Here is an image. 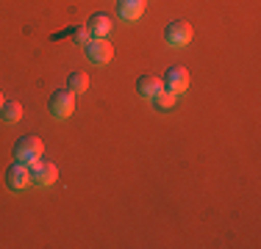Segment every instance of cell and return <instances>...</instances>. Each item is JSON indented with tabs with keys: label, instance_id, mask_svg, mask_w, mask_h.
<instances>
[{
	"label": "cell",
	"instance_id": "1",
	"mask_svg": "<svg viewBox=\"0 0 261 249\" xmlns=\"http://www.w3.org/2000/svg\"><path fill=\"white\" fill-rule=\"evenodd\" d=\"M45 155V144H42L39 136H22L14 144V161H22V164H34Z\"/></svg>",
	"mask_w": 261,
	"mask_h": 249
},
{
	"label": "cell",
	"instance_id": "2",
	"mask_svg": "<svg viewBox=\"0 0 261 249\" xmlns=\"http://www.w3.org/2000/svg\"><path fill=\"white\" fill-rule=\"evenodd\" d=\"M84 53H86V58H89L92 64L103 67V64H109V61L114 58V45H111L106 36H92V39L84 45Z\"/></svg>",
	"mask_w": 261,
	"mask_h": 249
},
{
	"label": "cell",
	"instance_id": "3",
	"mask_svg": "<svg viewBox=\"0 0 261 249\" xmlns=\"http://www.w3.org/2000/svg\"><path fill=\"white\" fill-rule=\"evenodd\" d=\"M47 108H50V114L56 119H67V116H72V111H75V95H72L70 89L53 91L50 100H47Z\"/></svg>",
	"mask_w": 261,
	"mask_h": 249
},
{
	"label": "cell",
	"instance_id": "4",
	"mask_svg": "<svg viewBox=\"0 0 261 249\" xmlns=\"http://www.w3.org/2000/svg\"><path fill=\"white\" fill-rule=\"evenodd\" d=\"M28 166H31V185L47 189V185H53L56 177H59V169H56L53 161L39 158V161H34V164H28Z\"/></svg>",
	"mask_w": 261,
	"mask_h": 249
},
{
	"label": "cell",
	"instance_id": "5",
	"mask_svg": "<svg viewBox=\"0 0 261 249\" xmlns=\"http://www.w3.org/2000/svg\"><path fill=\"white\" fill-rule=\"evenodd\" d=\"M164 39L170 47H186L192 42V25L184 22V20H172L164 28Z\"/></svg>",
	"mask_w": 261,
	"mask_h": 249
},
{
	"label": "cell",
	"instance_id": "6",
	"mask_svg": "<svg viewBox=\"0 0 261 249\" xmlns=\"http://www.w3.org/2000/svg\"><path fill=\"white\" fill-rule=\"evenodd\" d=\"M6 185L11 191H22L31 185V166L22 164V161H14V164L6 169Z\"/></svg>",
	"mask_w": 261,
	"mask_h": 249
},
{
	"label": "cell",
	"instance_id": "7",
	"mask_svg": "<svg viewBox=\"0 0 261 249\" xmlns=\"http://www.w3.org/2000/svg\"><path fill=\"white\" fill-rule=\"evenodd\" d=\"M161 80H164V89L172 91V95H184L189 89V72H186V67H170Z\"/></svg>",
	"mask_w": 261,
	"mask_h": 249
},
{
	"label": "cell",
	"instance_id": "8",
	"mask_svg": "<svg viewBox=\"0 0 261 249\" xmlns=\"http://www.w3.org/2000/svg\"><path fill=\"white\" fill-rule=\"evenodd\" d=\"M161 89H164V80H161L159 75H153V72L139 75V80H136V91H139L142 97H150L153 100Z\"/></svg>",
	"mask_w": 261,
	"mask_h": 249
},
{
	"label": "cell",
	"instance_id": "9",
	"mask_svg": "<svg viewBox=\"0 0 261 249\" xmlns=\"http://www.w3.org/2000/svg\"><path fill=\"white\" fill-rule=\"evenodd\" d=\"M142 11H145V0H117V14L128 22L139 20Z\"/></svg>",
	"mask_w": 261,
	"mask_h": 249
},
{
	"label": "cell",
	"instance_id": "10",
	"mask_svg": "<svg viewBox=\"0 0 261 249\" xmlns=\"http://www.w3.org/2000/svg\"><path fill=\"white\" fill-rule=\"evenodd\" d=\"M86 28H89L92 36H109V30H111V17H109V14H92L89 22H86Z\"/></svg>",
	"mask_w": 261,
	"mask_h": 249
},
{
	"label": "cell",
	"instance_id": "11",
	"mask_svg": "<svg viewBox=\"0 0 261 249\" xmlns=\"http://www.w3.org/2000/svg\"><path fill=\"white\" fill-rule=\"evenodd\" d=\"M0 119L9 122V124L20 122V119H22V105L17 103V100H6L3 108H0Z\"/></svg>",
	"mask_w": 261,
	"mask_h": 249
},
{
	"label": "cell",
	"instance_id": "12",
	"mask_svg": "<svg viewBox=\"0 0 261 249\" xmlns=\"http://www.w3.org/2000/svg\"><path fill=\"white\" fill-rule=\"evenodd\" d=\"M67 89H70L72 95L86 91V89H89V75H86V72H70V78H67Z\"/></svg>",
	"mask_w": 261,
	"mask_h": 249
},
{
	"label": "cell",
	"instance_id": "13",
	"mask_svg": "<svg viewBox=\"0 0 261 249\" xmlns=\"http://www.w3.org/2000/svg\"><path fill=\"white\" fill-rule=\"evenodd\" d=\"M175 97H178V95H172V91L161 89L159 95L153 97V103H156V108H159V111H170L172 105H175Z\"/></svg>",
	"mask_w": 261,
	"mask_h": 249
},
{
	"label": "cell",
	"instance_id": "14",
	"mask_svg": "<svg viewBox=\"0 0 261 249\" xmlns=\"http://www.w3.org/2000/svg\"><path fill=\"white\" fill-rule=\"evenodd\" d=\"M72 39L78 42V45H86V42L92 39V34H89V28H86V25H81V28H75L72 30Z\"/></svg>",
	"mask_w": 261,
	"mask_h": 249
},
{
	"label": "cell",
	"instance_id": "15",
	"mask_svg": "<svg viewBox=\"0 0 261 249\" xmlns=\"http://www.w3.org/2000/svg\"><path fill=\"white\" fill-rule=\"evenodd\" d=\"M3 103H6V100H3V95H0V108H3Z\"/></svg>",
	"mask_w": 261,
	"mask_h": 249
}]
</instances>
